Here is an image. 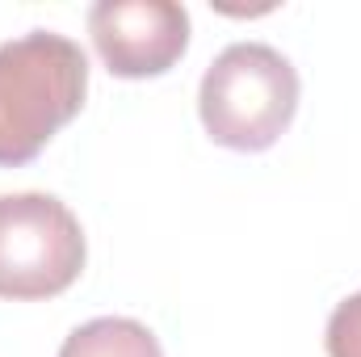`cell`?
<instances>
[{"label": "cell", "mask_w": 361, "mask_h": 357, "mask_svg": "<svg viewBox=\"0 0 361 357\" xmlns=\"http://www.w3.org/2000/svg\"><path fill=\"white\" fill-rule=\"evenodd\" d=\"M89 59L80 42L30 30L0 47V169L30 164L85 105Z\"/></svg>", "instance_id": "1"}, {"label": "cell", "mask_w": 361, "mask_h": 357, "mask_svg": "<svg viewBox=\"0 0 361 357\" xmlns=\"http://www.w3.org/2000/svg\"><path fill=\"white\" fill-rule=\"evenodd\" d=\"M298 109V72L265 42H231L202 76L197 114L206 135L231 152L273 147Z\"/></svg>", "instance_id": "2"}, {"label": "cell", "mask_w": 361, "mask_h": 357, "mask_svg": "<svg viewBox=\"0 0 361 357\" xmlns=\"http://www.w3.org/2000/svg\"><path fill=\"white\" fill-rule=\"evenodd\" d=\"M80 219L51 193H0V298H55L85 269Z\"/></svg>", "instance_id": "3"}, {"label": "cell", "mask_w": 361, "mask_h": 357, "mask_svg": "<svg viewBox=\"0 0 361 357\" xmlns=\"http://www.w3.org/2000/svg\"><path fill=\"white\" fill-rule=\"evenodd\" d=\"M89 34L105 68L122 80L164 76L189 47V13L173 0H97Z\"/></svg>", "instance_id": "4"}, {"label": "cell", "mask_w": 361, "mask_h": 357, "mask_svg": "<svg viewBox=\"0 0 361 357\" xmlns=\"http://www.w3.org/2000/svg\"><path fill=\"white\" fill-rule=\"evenodd\" d=\"M59 357H164L160 341L147 324L139 320H122V315H101L80 324L68 341Z\"/></svg>", "instance_id": "5"}, {"label": "cell", "mask_w": 361, "mask_h": 357, "mask_svg": "<svg viewBox=\"0 0 361 357\" xmlns=\"http://www.w3.org/2000/svg\"><path fill=\"white\" fill-rule=\"evenodd\" d=\"M324 345H328V357H361V290L332 311Z\"/></svg>", "instance_id": "6"}]
</instances>
